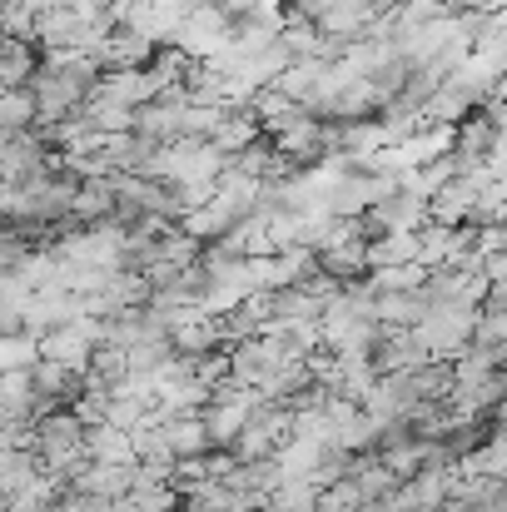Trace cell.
Returning a JSON list of instances; mask_svg holds the SVG:
<instances>
[{
    "instance_id": "cell-1",
    "label": "cell",
    "mask_w": 507,
    "mask_h": 512,
    "mask_svg": "<svg viewBox=\"0 0 507 512\" xmlns=\"http://www.w3.org/2000/svg\"><path fill=\"white\" fill-rule=\"evenodd\" d=\"M25 75H30V50L15 40V45H10V60H5V80H10V90L25 85Z\"/></svg>"
}]
</instances>
